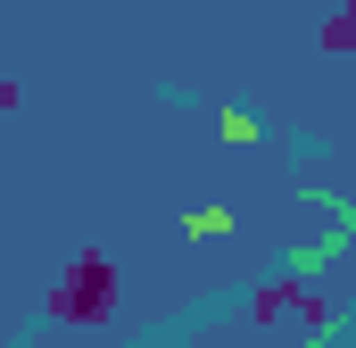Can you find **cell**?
I'll return each instance as SVG.
<instances>
[{
	"mask_svg": "<svg viewBox=\"0 0 356 348\" xmlns=\"http://www.w3.org/2000/svg\"><path fill=\"white\" fill-rule=\"evenodd\" d=\"M8 100H17V91H8V84H0V108H8Z\"/></svg>",
	"mask_w": 356,
	"mask_h": 348,
	"instance_id": "cell-1",
	"label": "cell"
}]
</instances>
